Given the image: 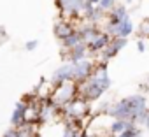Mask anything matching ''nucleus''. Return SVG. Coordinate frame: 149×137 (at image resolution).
Returning <instances> with one entry per match:
<instances>
[{
	"mask_svg": "<svg viewBox=\"0 0 149 137\" xmlns=\"http://www.w3.org/2000/svg\"><path fill=\"white\" fill-rule=\"evenodd\" d=\"M130 2H132V0H126V4H130Z\"/></svg>",
	"mask_w": 149,
	"mask_h": 137,
	"instance_id": "obj_23",
	"label": "nucleus"
},
{
	"mask_svg": "<svg viewBox=\"0 0 149 137\" xmlns=\"http://www.w3.org/2000/svg\"><path fill=\"white\" fill-rule=\"evenodd\" d=\"M76 97H77V83L76 81H67V83H61V85L53 88V92L49 95V100L61 109L63 106H67Z\"/></svg>",
	"mask_w": 149,
	"mask_h": 137,
	"instance_id": "obj_1",
	"label": "nucleus"
},
{
	"mask_svg": "<svg viewBox=\"0 0 149 137\" xmlns=\"http://www.w3.org/2000/svg\"><path fill=\"white\" fill-rule=\"evenodd\" d=\"M144 125H146V128L149 130V109H147V114H146V121H144Z\"/></svg>",
	"mask_w": 149,
	"mask_h": 137,
	"instance_id": "obj_20",
	"label": "nucleus"
},
{
	"mask_svg": "<svg viewBox=\"0 0 149 137\" xmlns=\"http://www.w3.org/2000/svg\"><path fill=\"white\" fill-rule=\"evenodd\" d=\"M142 134V130L139 128V127H132V128H125L118 137H137V135H140Z\"/></svg>",
	"mask_w": 149,
	"mask_h": 137,
	"instance_id": "obj_15",
	"label": "nucleus"
},
{
	"mask_svg": "<svg viewBox=\"0 0 149 137\" xmlns=\"http://www.w3.org/2000/svg\"><path fill=\"white\" fill-rule=\"evenodd\" d=\"M125 44H126V39H119V37H112L111 39V42H109V46L102 51V62H109L111 58H114L123 48H125Z\"/></svg>",
	"mask_w": 149,
	"mask_h": 137,
	"instance_id": "obj_6",
	"label": "nucleus"
},
{
	"mask_svg": "<svg viewBox=\"0 0 149 137\" xmlns=\"http://www.w3.org/2000/svg\"><path fill=\"white\" fill-rule=\"evenodd\" d=\"M23 113H25V104L23 102H18L14 106V111H13V116H11V127L13 128H19L25 121H23Z\"/></svg>",
	"mask_w": 149,
	"mask_h": 137,
	"instance_id": "obj_12",
	"label": "nucleus"
},
{
	"mask_svg": "<svg viewBox=\"0 0 149 137\" xmlns=\"http://www.w3.org/2000/svg\"><path fill=\"white\" fill-rule=\"evenodd\" d=\"M90 111V102L84 100L83 97H76L72 99L67 106L61 107V114L65 116L67 121H74V120H83Z\"/></svg>",
	"mask_w": 149,
	"mask_h": 137,
	"instance_id": "obj_2",
	"label": "nucleus"
},
{
	"mask_svg": "<svg viewBox=\"0 0 149 137\" xmlns=\"http://www.w3.org/2000/svg\"><path fill=\"white\" fill-rule=\"evenodd\" d=\"M77 44H81V37H79V34H77V30L74 32L72 35H68L67 39H63L61 41V46H63V51H68V49H72V48H76Z\"/></svg>",
	"mask_w": 149,
	"mask_h": 137,
	"instance_id": "obj_13",
	"label": "nucleus"
},
{
	"mask_svg": "<svg viewBox=\"0 0 149 137\" xmlns=\"http://www.w3.org/2000/svg\"><path fill=\"white\" fill-rule=\"evenodd\" d=\"M77 34H79V37H81V42H84V44L88 46L93 39H97V37L100 35V30H98V27L88 23V25L81 27V28L77 30Z\"/></svg>",
	"mask_w": 149,
	"mask_h": 137,
	"instance_id": "obj_11",
	"label": "nucleus"
},
{
	"mask_svg": "<svg viewBox=\"0 0 149 137\" xmlns=\"http://www.w3.org/2000/svg\"><path fill=\"white\" fill-rule=\"evenodd\" d=\"M37 46H39V41H28V42L25 44V49H26V51H33Z\"/></svg>",
	"mask_w": 149,
	"mask_h": 137,
	"instance_id": "obj_18",
	"label": "nucleus"
},
{
	"mask_svg": "<svg viewBox=\"0 0 149 137\" xmlns=\"http://www.w3.org/2000/svg\"><path fill=\"white\" fill-rule=\"evenodd\" d=\"M88 4H91V6H98L100 4V0H86Z\"/></svg>",
	"mask_w": 149,
	"mask_h": 137,
	"instance_id": "obj_22",
	"label": "nucleus"
},
{
	"mask_svg": "<svg viewBox=\"0 0 149 137\" xmlns=\"http://www.w3.org/2000/svg\"><path fill=\"white\" fill-rule=\"evenodd\" d=\"M111 39H112V37H111L109 34L100 32V35H98L97 39H93V41L88 44V51H91V53H102V51L109 46Z\"/></svg>",
	"mask_w": 149,
	"mask_h": 137,
	"instance_id": "obj_10",
	"label": "nucleus"
},
{
	"mask_svg": "<svg viewBox=\"0 0 149 137\" xmlns=\"http://www.w3.org/2000/svg\"><path fill=\"white\" fill-rule=\"evenodd\" d=\"M139 32H140L142 35L149 37V18H146V20L140 23V27H139Z\"/></svg>",
	"mask_w": 149,
	"mask_h": 137,
	"instance_id": "obj_16",
	"label": "nucleus"
},
{
	"mask_svg": "<svg viewBox=\"0 0 149 137\" xmlns=\"http://www.w3.org/2000/svg\"><path fill=\"white\" fill-rule=\"evenodd\" d=\"M77 137H91V135H90V134H88V132H86V130H81V132H79V135H77Z\"/></svg>",
	"mask_w": 149,
	"mask_h": 137,
	"instance_id": "obj_21",
	"label": "nucleus"
},
{
	"mask_svg": "<svg viewBox=\"0 0 149 137\" xmlns=\"http://www.w3.org/2000/svg\"><path fill=\"white\" fill-rule=\"evenodd\" d=\"M133 32V23H132V20L126 16V18H123L121 20V23L116 27V28H112V30H109V32H105V34H109L111 37H119V39H128V35Z\"/></svg>",
	"mask_w": 149,
	"mask_h": 137,
	"instance_id": "obj_7",
	"label": "nucleus"
},
{
	"mask_svg": "<svg viewBox=\"0 0 149 137\" xmlns=\"http://www.w3.org/2000/svg\"><path fill=\"white\" fill-rule=\"evenodd\" d=\"M147 86H149V78H147Z\"/></svg>",
	"mask_w": 149,
	"mask_h": 137,
	"instance_id": "obj_25",
	"label": "nucleus"
},
{
	"mask_svg": "<svg viewBox=\"0 0 149 137\" xmlns=\"http://www.w3.org/2000/svg\"><path fill=\"white\" fill-rule=\"evenodd\" d=\"M137 49H139L140 53H144V51H146V46H144V42H142V41H139V42H137Z\"/></svg>",
	"mask_w": 149,
	"mask_h": 137,
	"instance_id": "obj_19",
	"label": "nucleus"
},
{
	"mask_svg": "<svg viewBox=\"0 0 149 137\" xmlns=\"http://www.w3.org/2000/svg\"><path fill=\"white\" fill-rule=\"evenodd\" d=\"M125 128H126V121L112 120V123H111V127H109V132H111V135H119Z\"/></svg>",
	"mask_w": 149,
	"mask_h": 137,
	"instance_id": "obj_14",
	"label": "nucleus"
},
{
	"mask_svg": "<svg viewBox=\"0 0 149 137\" xmlns=\"http://www.w3.org/2000/svg\"><path fill=\"white\" fill-rule=\"evenodd\" d=\"M2 137H21V134H19V130H18V128H13V127H11V128L2 135Z\"/></svg>",
	"mask_w": 149,
	"mask_h": 137,
	"instance_id": "obj_17",
	"label": "nucleus"
},
{
	"mask_svg": "<svg viewBox=\"0 0 149 137\" xmlns=\"http://www.w3.org/2000/svg\"><path fill=\"white\" fill-rule=\"evenodd\" d=\"M63 55H65L67 63H76V62L86 58V55H88V46H86L84 42H81V44H77L76 48H72V49H68V51H63Z\"/></svg>",
	"mask_w": 149,
	"mask_h": 137,
	"instance_id": "obj_8",
	"label": "nucleus"
},
{
	"mask_svg": "<svg viewBox=\"0 0 149 137\" xmlns=\"http://www.w3.org/2000/svg\"><path fill=\"white\" fill-rule=\"evenodd\" d=\"M72 65H74V81H76L77 85L86 81V79H90L91 74H93V68H95V63L91 60H88V58L79 60L76 63H72Z\"/></svg>",
	"mask_w": 149,
	"mask_h": 137,
	"instance_id": "obj_4",
	"label": "nucleus"
},
{
	"mask_svg": "<svg viewBox=\"0 0 149 137\" xmlns=\"http://www.w3.org/2000/svg\"><path fill=\"white\" fill-rule=\"evenodd\" d=\"M109 137H118V135H109Z\"/></svg>",
	"mask_w": 149,
	"mask_h": 137,
	"instance_id": "obj_24",
	"label": "nucleus"
},
{
	"mask_svg": "<svg viewBox=\"0 0 149 137\" xmlns=\"http://www.w3.org/2000/svg\"><path fill=\"white\" fill-rule=\"evenodd\" d=\"M74 32H76V28H74V25H72L70 21H67V20H58V21L54 23V35H56L60 41L67 39V37L72 35Z\"/></svg>",
	"mask_w": 149,
	"mask_h": 137,
	"instance_id": "obj_9",
	"label": "nucleus"
},
{
	"mask_svg": "<svg viewBox=\"0 0 149 137\" xmlns=\"http://www.w3.org/2000/svg\"><path fill=\"white\" fill-rule=\"evenodd\" d=\"M84 0H56V6L61 13V20H83L81 11H83Z\"/></svg>",
	"mask_w": 149,
	"mask_h": 137,
	"instance_id": "obj_3",
	"label": "nucleus"
},
{
	"mask_svg": "<svg viewBox=\"0 0 149 137\" xmlns=\"http://www.w3.org/2000/svg\"><path fill=\"white\" fill-rule=\"evenodd\" d=\"M67 81H74V65L72 63H65L60 68H56L54 74L51 76V86L54 88V86L67 83Z\"/></svg>",
	"mask_w": 149,
	"mask_h": 137,
	"instance_id": "obj_5",
	"label": "nucleus"
}]
</instances>
